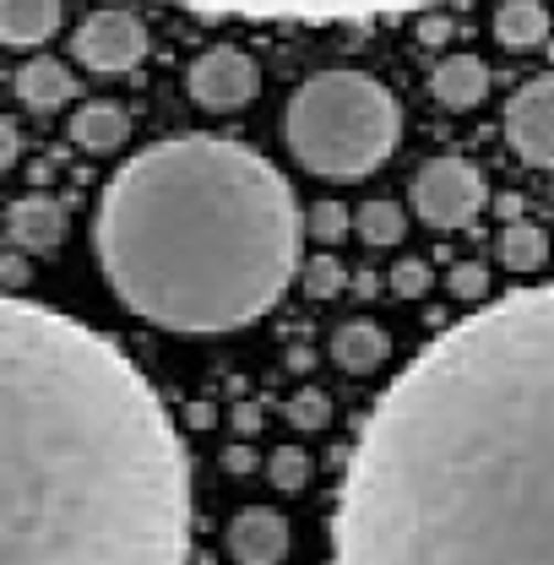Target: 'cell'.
<instances>
[{
    "label": "cell",
    "instance_id": "cell-1",
    "mask_svg": "<svg viewBox=\"0 0 554 565\" xmlns=\"http://www.w3.org/2000/svg\"><path fill=\"white\" fill-rule=\"evenodd\" d=\"M338 565H554V282L440 332L353 440Z\"/></svg>",
    "mask_w": 554,
    "mask_h": 565
},
{
    "label": "cell",
    "instance_id": "cell-2",
    "mask_svg": "<svg viewBox=\"0 0 554 565\" xmlns=\"http://www.w3.org/2000/svg\"><path fill=\"white\" fill-rule=\"evenodd\" d=\"M191 468L104 332L0 294V565H185Z\"/></svg>",
    "mask_w": 554,
    "mask_h": 565
},
{
    "label": "cell",
    "instance_id": "cell-3",
    "mask_svg": "<svg viewBox=\"0 0 554 565\" xmlns=\"http://www.w3.org/2000/svg\"><path fill=\"white\" fill-rule=\"evenodd\" d=\"M93 250L141 321L234 332L262 321L299 278L305 212L256 147L169 137L104 185Z\"/></svg>",
    "mask_w": 554,
    "mask_h": 565
},
{
    "label": "cell",
    "instance_id": "cell-4",
    "mask_svg": "<svg viewBox=\"0 0 554 565\" xmlns=\"http://www.w3.org/2000/svg\"><path fill=\"white\" fill-rule=\"evenodd\" d=\"M403 137V104L370 71H316L283 115V141L321 180L375 174Z\"/></svg>",
    "mask_w": 554,
    "mask_h": 565
},
{
    "label": "cell",
    "instance_id": "cell-5",
    "mask_svg": "<svg viewBox=\"0 0 554 565\" xmlns=\"http://www.w3.org/2000/svg\"><path fill=\"white\" fill-rule=\"evenodd\" d=\"M414 212L429 228H462L468 217H479L489 202L484 174L468 158H429L414 174Z\"/></svg>",
    "mask_w": 554,
    "mask_h": 565
},
{
    "label": "cell",
    "instance_id": "cell-6",
    "mask_svg": "<svg viewBox=\"0 0 554 565\" xmlns=\"http://www.w3.org/2000/svg\"><path fill=\"white\" fill-rule=\"evenodd\" d=\"M207 17H262V22H359V17H392L440 0H174Z\"/></svg>",
    "mask_w": 554,
    "mask_h": 565
},
{
    "label": "cell",
    "instance_id": "cell-7",
    "mask_svg": "<svg viewBox=\"0 0 554 565\" xmlns=\"http://www.w3.org/2000/svg\"><path fill=\"white\" fill-rule=\"evenodd\" d=\"M71 50H76V61H82L87 71L115 76V71H131V66L147 61V28H141L137 11H115V6H104V11H93V17L76 28Z\"/></svg>",
    "mask_w": 554,
    "mask_h": 565
},
{
    "label": "cell",
    "instance_id": "cell-8",
    "mask_svg": "<svg viewBox=\"0 0 554 565\" xmlns=\"http://www.w3.org/2000/svg\"><path fill=\"white\" fill-rule=\"evenodd\" d=\"M185 93H191L202 109H212V115H234V109H245V104L262 93V66H256L245 50L223 44V50H207V55L191 61Z\"/></svg>",
    "mask_w": 554,
    "mask_h": 565
},
{
    "label": "cell",
    "instance_id": "cell-9",
    "mask_svg": "<svg viewBox=\"0 0 554 565\" xmlns=\"http://www.w3.org/2000/svg\"><path fill=\"white\" fill-rule=\"evenodd\" d=\"M505 137H511L522 163L554 169V76H533V82H522V87L511 93Z\"/></svg>",
    "mask_w": 554,
    "mask_h": 565
},
{
    "label": "cell",
    "instance_id": "cell-10",
    "mask_svg": "<svg viewBox=\"0 0 554 565\" xmlns=\"http://www.w3.org/2000/svg\"><path fill=\"white\" fill-rule=\"evenodd\" d=\"M223 544H228V561L234 565H283L294 533H288V516L283 511H273V505H245V511H234Z\"/></svg>",
    "mask_w": 554,
    "mask_h": 565
},
{
    "label": "cell",
    "instance_id": "cell-11",
    "mask_svg": "<svg viewBox=\"0 0 554 565\" xmlns=\"http://www.w3.org/2000/svg\"><path fill=\"white\" fill-rule=\"evenodd\" d=\"M6 234H11L17 250L44 256V250H55L66 239V207L50 202V196H22L17 207L6 212Z\"/></svg>",
    "mask_w": 554,
    "mask_h": 565
},
{
    "label": "cell",
    "instance_id": "cell-12",
    "mask_svg": "<svg viewBox=\"0 0 554 565\" xmlns=\"http://www.w3.org/2000/svg\"><path fill=\"white\" fill-rule=\"evenodd\" d=\"M429 93H435V104L440 109H479L489 93V66L479 55H446L440 66L429 71Z\"/></svg>",
    "mask_w": 554,
    "mask_h": 565
},
{
    "label": "cell",
    "instance_id": "cell-13",
    "mask_svg": "<svg viewBox=\"0 0 554 565\" xmlns=\"http://www.w3.org/2000/svg\"><path fill=\"white\" fill-rule=\"evenodd\" d=\"M55 28H61V0H0V44L33 50L55 39Z\"/></svg>",
    "mask_w": 554,
    "mask_h": 565
},
{
    "label": "cell",
    "instance_id": "cell-14",
    "mask_svg": "<svg viewBox=\"0 0 554 565\" xmlns=\"http://www.w3.org/2000/svg\"><path fill=\"white\" fill-rule=\"evenodd\" d=\"M17 98L28 104V109H61L76 98V76H71L61 61H50V55H33V61H22L17 66Z\"/></svg>",
    "mask_w": 554,
    "mask_h": 565
},
{
    "label": "cell",
    "instance_id": "cell-15",
    "mask_svg": "<svg viewBox=\"0 0 554 565\" xmlns=\"http://www.w3.org/2000/svg\"><path fill=\"white\" fill-rule=\"evenodd\" d=\"M386 353H392V338H386L375 321H343V327L332 332V359H338V370H348V375L381 370Z\"/></svg>",
    "mask_w": 554,
    "mask_h": 565
},
{
    "label": "cell",
    "instance_id": "cell-16",
    "mask_svg": "<svg viewBox=\"0 0 554 565\" xmlns=\"http://www.w3.org/2000/svg\"><path fill=\"white\" fill-rule=\"evenodd\" d=\"M126 137H131V120H126L120 104L93 98V104H82V109L71 115V141H76L82 152H115Z\"/></svg>",
    "mask_w": 554,
    "mask_h": 565
},
{
    "label": "cell",
    "instance_id": "cell-17",
    "mask_svg": "<svg viewBox=\"0 0 554 565\" xmlns=\"http://www.w3.org/2000/svg\"><path fill=\"white\" fill-rule=\"evenodd\" d=\"M494 39L505 50H539L550 39V11L539 0H505L494 11Z\"/></svg>",
    "mask_w": 554,
    "mask_h": 565
},
{
    "label": "cell",
    "instance_id": "cell-18",
    "mask_svg": "<svg viewBox=\"0 0 554 565\" xmlns=\"http://www.w3.org/2000/svg\"><path fill=\"white\" fill-rule=\"evenodd\" d=\"M500 262L511 267V273H533V267H544L550 262V234L539 228V223H505V234H500Z\"/></svg>",
    "mask_w": 554,
    "mask_h": 565
},
{
    "label": "cell",
    "instance_id": "cell-19",
    "mask_svg": "<svg viewBox=\"0 0 554 565\" xmlns=\"http://www.w3.org/2000/svg\"><path fill=\"white\" fill-rule=\"evenodd\" d=\"M353 234L364 239V245H403V234H408V217L397 202H364V207H353Z\"/></svg>",
    "mask_w": 554,
    "mask_h": 565
},
{
    "label": "cell",
    "instance_id": "cell-20",
    "mask_svg": "<svg viewBox=\"0 0 554 565\" xmlns=\"http://www.w3.org/2000/svg\"><path fill=\"white\" fill-rule=\"evenodd\" d=\"M310 473H316V462H310L305 446H277L273 457H267V484L283 494H299L310 484Z\"/></svg>",
    "mask_w": 554,
    "mask_h": 565
},
{
    "label": "cell",
    "instance_id": "cell-21",
    "mask_svg": "<svg viewBox=\"0 0 554 565\" xmlns=\"http://www.w3.org/2000/svg\"><path fill=\"white\" fill-rule=\"evenodd\" d=\"M348 228H353V212H348L343 202H316V207L305 212V234L321 239V245H338Z\"/></svg>",
    "mask_w": 554,
    "mask_h": 565
},
{
    "label": "cell",
    "instance_id": "cell-22",
    "mask_svg": "<svg viewBox=\"0 0 554 565\" xmlns=\"http://www.w3.org/2000/svg\"><path fill=\"white\" fill-rule=\"evenodd\" d=\"M283 414H288L294 429L310 435V429H327V424H332V397H321V392H294Z\"/></svg>",
    "mask_w": 554,
    "mask_h": 565
},
{
    "label": "cell",
    "instance_id": "cell-23",
    "mask_svg": "<svg viewBox=\"0 0 554 565\" xmlns=\"http://www.w3.org/2000/svg\"><path fill=\"white\" fill-rule=\"evenodd\" d=\"M299 282H305V294H310V299H332V294L343 288V267H338V256H316V262H305V267H299Z\"/></svg>",
    "mask_w": 554,
    "mask_h": 565
},
{
    "label": "cell",
    "instance_id": "cell-24",
    "mask_svg": "<svg viewBox=\"0 0 554 565\" xmlns=\"http://www.w3.org/2000/svg\"><path fill=\"white\" fill-rule=\"evenodd\" d=\"M446 288H451V299H468V305H479V299L489 294V273L479 267V262H462V267H451Z\"/></svg>",
    "mask_w": 554,
    "mask_h": 565
},
{
    "label": "cell",
    "instance_id": "cell-25",
    "mask_svg": "<svg viewBox=\"0 0 554 565\" xmlns=\"http://www.w3.org/2000/svg\"><path fill=\"white\" fill-rule=\"evenodd\" d=\"M392 294H397V299H418V294H429V267H424L418 256L397 262V267H392Z\"/></svg>",
    "mask_w": 554,
    "mask_h": 565
},
{
    "label": "cell",
    "instance_id": "cell-26",
    "mask_svg": "<svg viewBox=\"0 0 554 565\" xmlns=\"http://www.w3.org/2000/svg\"><path fill=\"white\" fill-rule=\"evenodd\" d=\"M22 278H28L22 250H6V256H0V288H22Z\"/></svg>",
    "mask_w": 554,
    "mask_h": 565
},
{
    "label": "cell",
    "instance_id": "cell-27",
    "mask_svg": "<svg viewBox=\"0 0 554 565\" xmlns=\"http://www.w3.org/2000/svg\"><path fill=\"white\" fill-rule=\"evenodd\" d=\"M17 152H22V137H17V126H11V120L0 115V174H6V169L17 163Z\"/></svg>",
    "mask_w": 554,
    "mask_h": 565
},
{
    "label": "cell",
    "instance_id": "cell-28",
    "mask_svg": "<svg viewBox=\"0 0 554 565\" xmlns=\"http://www.w3.org/2000/svg\"><path fill=\"white\" fill-rule=\"evenodd\" d=\"M223 468H228V473H251V468H256V451H251L245 440H234V446H223Z\"/></svg>",
    "mask_w": 554,
    "mask_h": 565
},
{
    "label": "cell",
    "instance_id": "cell-29",
    "mask_svg": "<svg viewBox=\"0 0 554 565\" xmlns=\"http://www.w3.org/2000/svg\"><path fill=\"white\" fill-rule=\"evenodd\" d=\"M446 33H451V22H446V17H424V28H418V39H424V44H440Z\"/></svg>",
    "mask_w": 554,
    "mask_h": 565
},
{
    "label": "cell",
    "instance_id": "cell-30",
    "mask_svg": "<svg viewBox=\"0 0 554 565\" xmlns=\"http://www.w3.org/2000/svg\"><path fill=\"white\" fill-rule=\"evenodd\" d=\"M256 424H262V414H256L251 403H239V408H234V429H256Z\"/></svg>",
    "mask_w": 554,
    "mask_h": 565
}]
</instances>
